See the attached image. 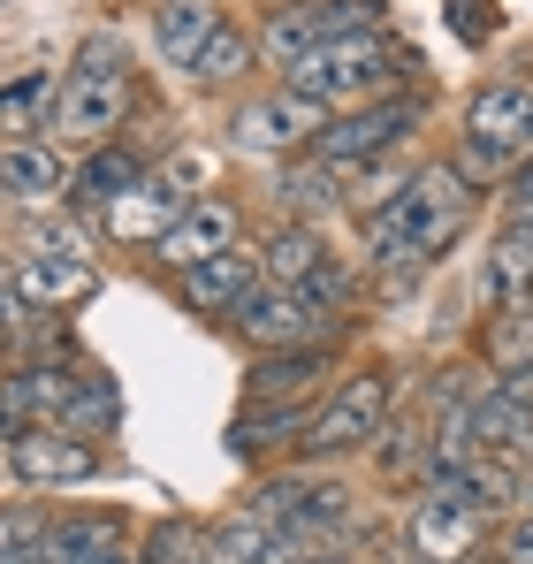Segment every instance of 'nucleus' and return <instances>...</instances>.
<instances>
[{"label": "nucleus", "instance_id": "nucleus-1", "mask_svg": "<svg viewBox=\"0 0 533 564\" xmlns=\"http://www.w3.org/2000/svg\"><path fill=\"white\" fill-rule=\"evenodd\" d=\"M465 214H472V184L449 161H435L396 198H381V214H366V237H373V252L389 268H420V260H435L449 237L465 229Z\"/></svg>", "mask_w": 533, "mask_h": 564}, {"label": "nucleus", "instance_id": "nucleus-2", "mask_svg": "<svg viewBox=\"0 0 533 564\" xmlns=\"http://www.w3.org/2000/svg\"><path fill=\"white\" fill-rule=\"evenodd\" d=\"M122 107H130V69H122L115 39H91L85 54L69 62L62 93H54V138H62V153H99L115 138Z\"/></svg>", "mask_w": 533, "mask_h": 564}, {"label": "nucleus", "instance_id": "nucleus-3", "mask_svg": "<svg viewBox=\"0 0 533 564\" xmlns=\"http://www.w3.org/2000/svg\"><path fill=\"white\" fill-rule=\"evenodd\" d=\"M381 0H290L274 23H266V54L282 62V69H297L305 54H320V46H344V39H381Z\"/></svg>", "mask_w": 533, "mask_h": 564}, {"label": "nucleus", "instance_id": "nucleus-4", "mask_svg": "<svg viewBox=\"0 0 533 564\" xmlns=\"http://www.w3.org/2000/svg\"><path fill=\"white\" fill-rule=\"evenodd\" d=\"M290 85L305 99H320V107H336V99H373V93L396 85V54H389L381 39H344V46L305 54V62L290 69Z\"/></svg>", "mask_w": 533, "mask_h": 564}, {"label": "nucleus", "instance_id": "nucleus-5", "mask_svg": "<svg viewBox=\"0 0 533 564\" xmlns=\"http://www.w3.org/2000/svg\"><path fill=\"white\" fill-rule=\"evenodd\" d=\"M465 427H472V458L533 466V375H503L496 389H480Z\"/></svg>", "mask_w": 533, "mask_h": 564}, {"label": "nucleus", "instance_id": "nucleus-6", "mask_svg": "<svg viewBox=\"0 0 533 564\" xmlns=\"http://www.w3.org/2000/svg\"><path fill=\"white\" fill-rule=\"evenodd\" d=\"M404 542H412V564H472L488 550V511L457 503L449 488H427V496L412 503Z\"/></svg>", "mask_w": 533, "mask_h": 564}, {"label": "nucleus", "instance_id": "nucleus-7", "mask_svg": "<svg viewBox=\"0 0 533 564\" xmlns=\"http://www.w3.org/2000/svg\"><path fill=\"white\" fill-rule=\"evenodd\" d=\"M465 138H472V161L519 169V153L533 138V93L526 85H480L465 99Z\"/></svg>", "mask_w": 533, "mask_h": 564}, {"label": "nucleus", "instance_id": "nucleus-8", "mask_svg": "<svg viewBox=\"0 0 533 564\" xmlns=\"http://www.w3.org/2000/svg\"><path fill=\"white\" fill-rule=\"evenodd\" d=\"M320 122H328L320 99H305L297 85H274V93L237 107V145L244 153H297V145L320 138Z\"/></svg>", "mask_w": 533, "mask_h": 564}, {"label": "nucleus", "instance_id": "nucleus-9", "mask_svg": "<svg viewBox=\"0 0 533 564\" xmlns=\"http://www.w3.org/2000/svg\"><path fill=\"white\" fill-rule=\"evenodd\" d=\"M389 397H396V381L381 375V367H366L336 389V404L313 420V451L320 458H344V451H366L373 435H381V420H389Z\"/></svg>", "mask_w": 533, "mask_h": 564}, {"label": "nucleus", "instance_id": "nucleus-10", "mask_svg": "<svg viewBox=\"0 0 533 564\" xmlns=\"http://www.w3.org/2000/svg\"><path fill=\"white\" fill-rule=\"evenodd\" d=\"M412 130V107H358V115H336V122H320V138H313V153L344 176V169H366V161H381L396 138Z\"/></svg>", "mask_w": 533, "mask_h": 564}, {"label": "nucleus", "instance_id": "nucleus-11", "mask_svg": "<svg viewBox=\"0 0 533 564\" xmlns=\"http://www.w3.org/2000/svg\"><path fill=\"white\" fill-rule=\"evenodd\" d=\"M237 328L260 344V351H313V336H320V305L305 297V290H252L244 305H237Z\"/></svg>", "mask_w": 533, "mask_h": 564}, {"label": "nucleus", "instance_id": "nucleus-12", "mask_svg": "<svg viewBox=\"0 0 533 564\" xmlns=\"http://www.w3.org/2000/svg\"><path fill=\"white\" fill-rule=\"evenodd\" d=\"M8 466L23 473L31 488H77V480L99 473V458L69 427H23V435H8Z\"/></svg>", "mask_w": 533, "mask_h": 564}, {"label": "nucleus", "instance_id": "nucleus-13", "mask_svg": "<svg viewBox=\"0 0 533 564\" xmlns=\"http://www.w3.org/2000/svg\"><path fill=\"white\" fill-rule=\"evenodd\" d=\"M237 229H244V214H237V198H191L176 214V229L153 245L168 268H198V260H214V252H237Z\"/></svg>", "mask_w": 533, "mask_h": 564}, {"label": "nucleus", "instance_id": "nucleus-14", "mask_svg": "<svg viewBox=\"0 0 533 564\" xmlns=\"http://www.w3.org/2000/svg\"><path fill=\"white\" fill-rule=\"evenodd\" d=\"M221 39V8L214 0H161L153 8V46L168 69H198V54Z\"/></svg>", "mask_w": 533, "mask_h": 564}, {"label": "nucleus", "instance_id": "nucleus-15", "mask_svg": "<svg viewBox=\"0 0 533 564\" xmlns=\"http://www.w3.org/2000/svg\"><path fill=\"white\" fill-rule=\"evenodd\" d=\"M252 290H260V260H244V252H214V260L183 268V282H176V297L198 305V313H237Z\"/></svg>", "mask_w": 533, "mask_h": 564}, {"label": "nucleus", "instance_id": "nucleus-16", "mask_svg": "<svg viewBox=\"0 0 533 564\" xmlns=\"http://www.w3.org/2000/svg\"><path fill=\"white\" fill-rule=\"evenodd\" d=\"M91 268L85 252H31V260H15V297L23 305H77L91 297Z\"/></svg>", "mask_w": 533, "mask_h": 564}, {"label": "nucleus", "instance_id": "nucleus-17", "mask_svg": "<svg viewBox=\"0 0 533 564\" xmlns=\"http://www.w3.org/2000/svg\"><path fill=\"white\" fill-rule=\"evenodd\" d=\"M266 275H274V290H305V297H313V290H328V297L344 290L328 245H320L313 229H282V237L266 245Z\"/></svg>", "mask_w": 533, "mask_h": 564}, {"label": "nucleus", "instance_id": "nucleus-18", "mask_svg": "<svg viewBox=\"0 0 533 564\" xmlns=\"http://www.w3.org/2000/svg\"><path fill=\"white\" fill-rule=\"evenodd\" d=\"M480 290L496 305H533V229L526 221H503L488 260H480Z\"/></svg>", "mask_w": 533, "mask_h": 564}, {"label": "nucleus", "instance_id": "nucleus-19", "mask_svg": "<svg viewBox=\"0 0 533 564\" xmlns=\"http://www.w3.org/2000/svg\"><path fill=\"white\" fill-rule=\"evenodd\" d=\"M183 206H191V198H176L168 184H130L107 206V229H115V237H138V245H161V237L176 229Z\"/></svg>", "mask_w": 533, "mask_h": 564}, {"label": "nucleus", "instance_id": "nucleus-20", "mask_svg": "<svg viewBox=\"0 0 533 564\" xmlns=\"http://www.w3.org/2000/svg\"><path fill=\"white\" fill-rule=\"evenodd\" d=\"M62 184H69V161H62V145H39V138H23V145H8V153H0V191H8V198H54Z\"/></svg>", "mask_w": 533, "mask_h": 564}, {"label": "nucleus", "instance_id": "nucleus-21", "mask_svg": "<svg viewBox=\"0 0 533 564\" xmlns=\"http://www.w3.org/2000/svg\"><path fill=\"white\" fill-rule=\"evenodd\" d=\"M214 550L229 564H260V557H297V542L274 527V519H260V511H237V519H221L214 527Z\"/></svg>", "mask_w": 533, "mask_h": 564}, {"label": "nucleus", "instance_id": "nucleus-22", "mask_svg": "<svg viewBox=\"0 0 533 564\" xmlns=\"http://www.w3.org/2000/svg\"><path fill=\"white\" fill-rule=\"evenodd\" d=\"M480 351L496 359V375H533V305H503L480 336Z\"/></svg>", "mask_w": 533, "mask_h": 564}, {"label": "nucleus", "instance_id": "nucleus-23", "mask_svg": "<svg viewBox=\"0 0 533 564\" xmlns=\"http://www.w3.org/2000/svg\"><path fill=\"white\" fill-rule=\"evenodd\" d=\"M130 184H138V161H122V153H91L85 169L69 176V198H77V206H115Z\"/></svg>", "mask_w": 533, "mask_h": 564}, {"label": "nucleus", "instance_id": "nucleus-24", "mask_svg": "<svg viewBox=\"0 0 533 564\" xmlns=\"http://www.w3.org/2000/svg\"><path fill=\"white\" fill-rule=\"evenodd\" d=\"M320 381V351H274L252 367V397H297Z\"/></svg>", "mask_w": 533, "mask_h": 564}, {"label": "nucleus", "instance_id": "nucleus-25", "mask_svg": "<svg viewBox=\"0 0 533 564\" xmlns=\"http://www.w3.org/2000/svg\"><path fill=\"white\" fill-rule=\"evenodd\" d=\"M244 69H252V39H244L237 23H221V39H214V46L198 54V69H191V77H198L206 93H221V85H237Z\"/></svg>", "mask_w": 533, "mask_h": 564}, {"label": "nucleus", "instance_id": "nucleus-26", "mask_svg": "<svg viewBox=\"0 0 533 564\" xmlns=\"http://www.w3.org/2000/svg\"><path fill=\"white\" fill-rule=\"evenodd\" d=\"M282 206H290V214H328V206H336V169H328V161H320V169H305V161H297V169H282Z\"/></svg>", "mask_w": 533, "mask_h": 564}, {"label": "nucleus", "instance_id": "nucleus-27", "mask_svg": "<svg viewBox=\"0 0 533 564\" xmlns=\"http://www.w3.org/2000/svg\"><path fill=\"white\" fill-rule=\"evenodd\" d=\"M39 99H46V77H23V85H8V93H0V130H23V122L39 115Z\"/></svg>", "mask_w": 533, "mask_h": 564}, {"label": "nucleus", "instance_id": "nucleus-28", "mask_svg": "<svg viewBox=\"0 0 533 564\" xmlns=\"http://www.w3.org/2000/svg\"><path fill=\"white\" fill-rule=\"evenodd\" d=\"M0 550H39V519L31 511H8L0 519Z\"/></svg>", "mask_w": 533, "mask_h": 564}, {"label": "nucleus", "instance_id": "nucleus-29", "mask_svg": "<svg viewBox=\"0 0 533 564\" xmlns=\"http://www.w3.org/2000/svg\"><path fill=\"white\" fill-rule=\"evenodd\" d=\"M511 221H526V229H533V161L511 169Z\"/></svg>", "mask_w": 533, "mask_h": 564}, {"label": "nucleus", "instance_id": "nucleus-30", "mask_svg": "<svg viewBox=\"0 0 533 564\" xmlns=\"http://www.w3.org/2000/svg\"><path fill=\"white\" fill-rule=\"evenodd\" d=\"M503 550H511V564H533V519L511 527V542H503Z\"/></svg>", "mask_w": 533, "mask_h": 564}, {"label": "nucleus", "instance_id": "nucleus-31", "mask_svg": "<svg viewBox=\"0 0 533 564\" xmlns=\"http://www.w3.org/2000/svg\"><path fill=\"white\" fill-rule=\"evenodd\" d=\"M0 564H54L46 550H0Z\"/></svg>", "mask_w": 533, "mask_h": 564}, {"label": "nucleus", "instance_id": "nucleus-32", "mask_svg": "<svg viewBox=\"0 0 533 564\" xmlns=\"http://www.w3.org/2000/svg\"><path fill=\"white\" fill-rule=\"evenodd\" d=\"M519 511H526V519H533V466L519 473Z\"/></svg>", "mask_w": 533, "mask_h": 564}, {"label": "nucleus", "instance_id": "nucleus-33", "mask_svg": "<svg viewBox=\"0 0 533 564\" xmlns=\"http://www.w3.org/2000/svg\"><path fill=\"white\" fill-rule=\"evenodd\" d=\"M290 564H351V557H336V550H305V557H290Z\"/></svg>", "mask_w": 533, "mask_h": 564}, {"label": "nucleus", "instance_id": "nucleus-34", "mask_svg": "<svg viewBox=\"0 0 533 564\" xmlns=\"http://www.w3.org/2000/svg\"><path fill=\"white\" fill-rule=\"evenodd\" d=\"M77 564H145V557H130V550H115V557H77Z\"/></svg>", "mask_w": 533, "mask_h": 564}, {"label": "nucleus", "instance_id": "nucleus-35", "mask_svg": "<svg viewBox=\"0 0 533 564\" xmlns=\"http://www.w3.org/2000/svg\"><path fill=\"white\" fill-rule=\"evenodd\" d=\"M0 282H8V268H0Z\"/></svg>", "mask_w": 533, "mask_h": 564}, {"label": "nucleus", "instance_id": "nucleus-36", "mask_svg": "<svg viewBox=\"0 0 533 564\" xmlns=\"http://www.w3.org/2000/svg\"><path fill=\"white\" fill-rule=\"evenodd\" d=\"M0 8H8V0H0Z\"/></svg>", "mask_w": 533, "mask_h": 564}]
</instances>
